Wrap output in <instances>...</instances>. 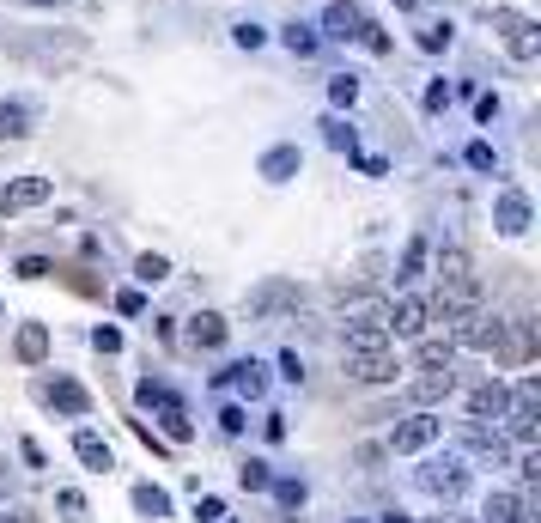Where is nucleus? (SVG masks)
<instances>
[{"label":"nucleus","instance_id":"f257e3e1","mask_svg":"<svg viewBox=\"0 0 541 523\" xmlns=\"http://www.w3.org/2000/svg\"><path fill=\"white\" fill-rule=\"evenodd\" d=\"M80 55H86V37H80V31H37L31 43H19V61H31L37 73H55V80H61V73L80 61Z\"/></svg>","mask_w":541,"mask_h":523},{"label":"nucleus","instance_id":"f03ea898","mask_svg":"<svg viewBox=\"0 0 541 523\" xmlns=\"http://www.w3.org/2000/svg\"><path fill=\"white\" fill-rule=\"evenodd\" d=\"M432 274H438V292L456 298V305H481V280H475V256L469 250H438L432 256Z\"/></svg>","mask_w":541,"mask_h":523},{"label":"nucleus","instance_id":"7ed1b4c3","mask_svg":"<svg viewBox=\"0 0 541 523\" xmlns=\"http://www.w3.org/2000/svg\"><path fill=\"white\" fill-rule=\"evenodd\" d=\"M134 402L140 408H152V414H159V426H165V438H195V420H189V408H183V396L171 390V384H159V378H146L140 390H134Z\"/></svg>","mask_w":541,"mask_h":523},{"label":"nucleus","instance_id":"20e7f679","mask_svg":"<svg viewBox=\"0 0 541 523\" xmlns=\"http://www.w3.org/2000/svg\"><path fill=\"white\" fill-rule=\"evenodd\" d=\"M420 493H432V499H462L469 493V457L462 451H438V457H426L420 463Z\"/></svg>","mask_w":541,"mask_h":523},{"label":"nucleus","instance_id":"39448f33","mask_svg":"<svg viewBox=\"0 0 541 523\" xmlns=\"http://www.w3.org/2000/svg\"><path fill=\"white\" fill-rule=\"evenodd\" d=\"M487 25L499 31V43H505L511 61H535V55H541V25H535L529 13H517V7H487Z\"/></svg>","mask_w":541,"mask_h":523},{"label":"nucleus","instance_id":"423d86ee","mask_svg":"<svg viewBox=\"0 0 541 523\" xmlns=\"http://www.w3.org/2000/svg\"><path fill=\"white\" fill-rule=\"evenodd\" d=\"M298 305H304V286L298 280H262L256 292H244V317L250 323H280Z\"/></svg>","mask_w":541,"mask_h":523},{"label":"nucleus","instance_id":"0eeeda50","mask_svg":"<svg viewBox=\"0 0 541 523\" xmlns=\"http://www.w3.org/2000/svg\"><path fill=\"white\" fill-rule=\"evenodd\" d=\"M456 451L469 457V463L505 469V463H511V438H505L499 426H487V420H462V432H456Z\"/></svg>","mask_w":541,"mask_h":523},{"label":"nucleus","instance_id":"6e6552de","mask_svg":"<svg viewBox=\"0 0 541 523\" xmlns=\"http://www.w3.org/2000/svg\"><path fill=\"white\" fill-rule=\"evenodd\" d=\"M499 420H505L499 432H505L511 444H523V451H529V444H535V420H541V384H535V378H523V384L511 390V402H505V414H499Z\"/></svg>","mask_w":541,"mask_h":523},{"label":"nucleus","instance_id":"1a4fd4ad","mask_svg":"<svg viewBox=\"0 0 541 523\" xmlns=\"http://www.w3.org/2000/svg\"><path fill=\"white\" fill-rule=\"evenodd\" d=\"M396 347L377 341V347H347V378L353 384H396Z\"/></svg>","mask_w":541,"mask_h":523},{"label":"nucleus","instance_id":"9d476101","mask_svg":"<svg viewBox=\"0 0 541 523\" xmlns=\"http://www.w3.org/2000/svg\"><path fill=\"white\" fill-rule=\"evenodd\" d=\"M438 438H444V420H438L432 408H420V414H408V420L390 432V451H396V457H420V451H432Z\"/></svg>","mask_w":541,"mask_h":523},{"label":"nucleus","instance_id":"9b49d317","mask_svg":"<svg viewBox=\"0 0 541 523\" xmlns=\"http://www.w3.org/2000/svg\"><path fill=\"white\" fill-rule=\"evenodd\" d=\"M493 226H499V238H523V232L535 226V207H529V195H523L517 183H505V189L493 195Z\"/></svg>","mask_w":541,"mask_h":523},{"label":"nucleus","instance_id":"f8f14e48","mask_svg":"<svg viewBox=\"0 0 541 523\" xmlns=\"http://www.w3.org/2000/svg\"><path fill=\"white\" fill-rule=\"evenodd\" d=\"M383 329H390V341L402 335V341H420L432 323H426V298H414V292H402V298H390L383 305Z\"/></svg>","mask_w":541,"mask_h":523},{"label":"nucleus","instance_id":"ddd939ff","mask_svg":"<svg viewBox=\"0 0 541 523\" xmlns=\"http://www.w3.org/2000/svg\"><path fill=\"white\" fill-rule=\"evenodd\" d=\"M493 359L499 365H529L535 359V323L529 317H505L499 323V341H493Z\"/></svg>","mask_w":541,"mask_h":523},{"label":"nucleus","instance_id":"4468645a","mask_svg":"<svg viewBox=\"0 0 541 523\" xmlns=\"http://www.w3.org/2000/svg\"><path fill=\"white\" fill-rule=\"evenodd\" d=\"M499 323H505V317H493V311H481V305H475V311H462V323L450 329V341H456V347H469V353H493Z\"/></svg>","mask_w":541,"mask_h":523},{"label":"nucleus","instance_id":"2eb2a0df","mask_svg":"<svg viewBox=\"0 0 541 523\" xmlns=\"http://www.w3.org/2000/svg\"><path fill=\"white\" fill-rule=\"evenodd\" d=\"M450 390H456V371H450V365H420V378L408 384V402H414V408H438Z\"/></svg>","mask_w":541,"mask_h":523},{"label":"nucleus","instance_id":"dca6fc26","mask_svg":"<svg viewBox=\"0 0 541 523\" xmlns=\"http://www.w3.org/2000/svg\"><path fill=\"white\" fill-rule=\"evenodd\" d=\"M49 195H55L49 177H13L7 189H0V213H31V207H43Z\"/></svg>","mask_w":541,"mask_h":523},{"label":"nucleus","instance_id":"f3484780","mask_svg":"<svg viewBox=\"0 0 541 523\" xmlns=\"http://www.w3.org/2000/svg\"><path fill=\"white\" fill-rule=\"evenodd\" d=\"M43 122V110L31 98H0V140H31Z\"/></svg>","mask_w":541,"mask_h":523},{"label":"nucleus","instance_id":"a211bd4d","mask_svg":"<svg viewBox=\"0 0 541 523\" xmlns=\"http://www.w3.org/2000/svg\"><path fill=\"white\" fill-rule=\"evenodd\" d=\"M359 25H365L359 0H335V7L323 13V43H359Z\"/></svg>","mask_w":541,"mask_h":523},{"label":"nucleus","instance_id":"6ab92c4d","mask_svg":"<svg viewBox=\"0 0 541 523\" xmlns=\"http://www.w3.org/2000/svg\"><path fill=\"white\" fill-rule=\"evenodd\" d=\"M505 402H511V384H505V378H487V384L469 390V420H493V426H499Z\"/></svg>","mask_w":541,"mask_h":523},{"label":"nucleus","instance_id":"aec40b11","mask_svg":"<svg viewBox=\"0 0 541 523\" xmlns=\"http://www.w3.org/2000/svg\"><path fill=\"white\" fill-rule=\"evenodd\" d=\"M37 396H43V402H55V408H61V414H73V420H80V414H92L86 384H73V378H55V384H43Z\"/></svg>","mask_w":541,"mask_h":523},{"label":"nucleus","instance_id":"412c9836","mask_svg":"<svg viewBox=\"0 0 541 523\" xmlns=\"http://www.w3.org/2000/svg\"><path fill=\"white\" fill-rule=\"evenodd\" d=\"M523 517H529V499H523V493L493 487V493L481 499V523H523Z\"/></svg>","mask_w":541,"mask_h":523},{"label":"nucleus","instance_id":"4be33fe9","mask_svg":"<svg viewBox=\"0 0 541 523\" xmlns=\"http://www.w3.org/2000/svg\"><path fill=\"white\" fill-rule=\"evenodd\" d=\"M219 384L244 390V396H262V390H268V365H262V359H238V365H225V371H219Z\"/></svg>","mask_w":541,"mask_h":523},{"label":"nucleus","instance_id":"5701e85b","mask_svg":"<svg viewBox=\"0 0 541 523\" xmlns=\"http://www.w3.org/2000/svg\"><path fill=\"white\" fill-rule=\"evenodd\" d=\"M225 335H231V323H225L219 311H201V317H189V347L213 353V347H225Z\"/></svg>","mask_w":541,"mask_h":523},{"label":"nucleus","instance_id":"b1692460","mask_svg":"<svg viewBox=\"0 0 541 523\" xmlns=\"http://www.w3.org/2000/svg\"><path fill=\"white\" fill-rule=\"evenodd\" d=\"M298 165H304V159H298V146H268L256 171H262L268 183H292V177H298Z\"/></svg>","mask_w":541,"mask_h":523},{"label":"nucleus","instance_id":"393cba45","mask_svg":"<svg viewBox=\"0 0 541 523\" xmlns=\"http://www.w3.org/2000/svg\"><path fill=\"white\" fill-rule=\"evenodd\" d=\"M13 353H19L25 365H43V359H49V329H43V323H19Z\"/></svg>","mask_w":541,"mask_h":523},{"label":"nucleus","instance_id":"a878e982","mask_svg":"<svg viewBox=\"0 0 541 523\" xmlns=\"http://www.w3.org/2000/svg\"><path fill=\"white\" fill-rule=\"evenodd\" d=\"M280 43H286V49H292L298 61H311V55H323V31H317V25H298V19H292V25L280 31Z\"/></svg>","mask_w":541,"mask_h":523},{"label":"nucleus","instance_id":"bb28decb","mask_svg":"<svg viewBox=\"0 0 541 523\" xmlns=\"http://www.w3.org/2000/svg\"><path fill=\"white\" fill-rule=\"evenodd\" d=\"M134 511H140L146 523H165V517H171V493L152 487V481H140V487H134Z\"/></svg>","mask_w":541,"mask_h":523},{"label":"nucleus","instance_id":"cd10ccee","mask_svg":"<svg viewBox=\"0 0 541 523\" xmlns=\"http://www.w3.org/2000/svg\"><path fill=\"white\" fill-rule=\"evenodd\" d=\"M426 262H432V244H426V238H408V250H402V262H396V286H414V280L426 274Z\"/></svg>","mask_w":541,"mask_h":523},{"label":"nucleus","instance_id":"c85d7f7f","mask_svg":"<svg viewBox=\"0 0 541 523\" xmlns=\"http://www.w3.org/2000/svg\"><path fill=\"white\" fill-rule=\"evenodd\" d=\"M73 457H80L86 469H98V475H104V469H110V444H104L98 432H73Z\"/></svg>","mask_w":541,"mask_h":523},{"label":"nucleus","instance_id":"c756f323","mask_svg":"<svg viewBox=\"0 0 541 523\" xmlns=\"http://www.w3.org/2000/svg\"><path fill=\"white\" fill-rule=\"evenodd\" d=\"M414 43H420L426 55H444V49L456 43V25H450V19H426V25L414 31Z\"/></svg>","mask_w":541,"mask_h":523},{"label":"nucleus","instance_id":"7c9ffc66","mask_svg":"<svg viewBox=\"0 0 541 523\" xmlns=\"http://www.w3.org/2000/svg\"><path fill=\"white\" fill-rule=\"evenodd\" d=\"M329 98H335L341 110H353V104H359V73H329Z\"/></svg>","mask_w":541,"mask_h":523},{"label":"nucleus","instance_id":"2f4dec72","mask_svg":"<svg viewBox=\"0 0 541 523\" xmlns=\"http://www.w3.org/2000/svg\"><path fill=\"white\" fill-rule=\"evenodd\" d=\"M134 280H140V286H159V280H171V262H165V256H152V250H146V256L134 262Z\"/></svg>","mask_w":541,"mask_h":523},{"label":"nucleus","instance_id":"473e14b6","mask_svg":"<svg viewBox=\"0 0 541 523\" xmlns=\"http://www.w3.org/2000/svg\"><path fill=\"white\" fill-rule=\"evenodd\" d=\"M359 43H365L371 55H390V49H396V37H390V31H383L377 19H365V25H359Z\"/></svg>","mask_w":541,"mask_h":523},{"label":"nucleus","instance_id":"72a5a7b5","mask_svg":"<svg viewBox=\"0 0 541 523\" xmlns=\"http://www.w3.org/2000/svg\"><path fill=\"white\" fill-rule=\"evenodd\" d=\"M462 165H469V171H499V159H493L487 140H469V146H462Z\"/></svg>","mask_w":541,"mask_h":523},{"label":"nucleus","instance_id":"f704fd0d","mask_svg":"<svg viewBox=\"0 0 541 523\" xmlns=\"http://www.w3.org/2000/svg\"><path fill=\"white\" fill-rule=\"evenodd\" d=\"M323 140L335 146V153H353V146H359V140H353V128H347L341 116H329V122H323Z\"/></svg>","mask_w":541,"mask_h":523},{"label":"nucleus","instance_id":"c9c22d12","mask_svg":"<svg viewBox=\"0 0 541 523\" xmlns=\"http://www.w3.org/2000/svg\"><path fill=\"white\" fill-rule=\"evenodd\" d=\"M456 359V341H420V365H450Z\"/></svg>","mask_w":541,"mask_h":523},{"label":"nucleus","instance_id":"e433bc0d","mask_svg":"<svg viewBox=\"0 0 541 523\" xmlns=\"http://www.w3.org/2000/svg\"><path fill=\"white\" fill-rule=\"evenodd\" d=\"M238 481H244V493H262V487H268L274 475H268V463H256V457H250V463L238 469Z\"/></svg>","mask_w":541,"mask_h":523},{"label":"nucleus","instance_id":"4c0bfd02","mask_svg":"<svg viewBox=\"0 0 541 523\" xmlns=\"http://www.w3.org/2000/svg\"><path fill=\"white\" fill-rule=\"evenodd\" d=\"M231 43H238V49H262V43H268V31L244 19V25H231Z\"/></svg>","mask_w":541,"mask_h":523},{"label":"nucleus","instance_id":"58836bf2","mask_svg":"<svg viewBox=\"0 0 541 523\" xmlns=\"http://www.w3.org/2000/svg\"><path fill=\"white\" fill-rule=\"evenodd\" d=\"M450 98H456V92H450V80H432V86H426V110H432V116H444V110H450Z\"/></svg>","mask_w":541,"mask_h":523},{"label":"nucleus","instance_id":"ea45409f","mask_svg":"<svg viewBox=\"0 0 541 523\" xmlns=\"http://www.w3.org/2000/svg\"><path fill=\"white\" fill-rule=\"evenodd\" d=\"M92 347H98V353H122V329L98 323V329H92Z\"/></svg>","mask_w":541,"mask_h":523},{"label":"nucleus","instance_id":"a19ab883","mask_svg":"<svg viewBox=\"0 0 541 523\" xmlns=\"http://www.w3.org/2000/svg\"><path fill=\"white\" fill-rule=\"evenodd\" d=\"M268 487H274V499H280L286 511H292V505H304V481H268Z\"/></svg>","mask_w":541,"mask_h":523},{"label":"nucleus","instance_id":"79ce46f5","mask_svg":"<svg viewBox=\"0 0 541 523\" xmlns=\"http://www.w3.org/2000/svg\"><path fill=\"white\" fill-rule=\"evenodd\" d=\"M116 311H122V317H140V311H146V298H140L134 286H122V292H116Z\"/></svg>","mask_w":541,"mask_h":523},{"label":"nucleus","instance_id":"37998d69","mask_svg":"<svg viewBox=\"0 0 541 523\" xmlns=\"http://www.w3.org/2000/svg\"><path fill=\"white\" fill-rule=\"evenodd\" d=\"M195 517H201V523H219V517H225V505L207 493V499H195Z\"/></svg>","mask_w":541,"mask_h":523},{"label":"nucleus","instance_id":"c03bdc74","mask_svg":"<svg viewBox=\"0 0 541 523\" xmlns=\"http://www.w3.org/2000/svg\"><path fill=\"white\" fill-rule=\"evenodd\" d=\"M19 274H25V280H43V274H55V268H49L43 256H25V262H19Z\"/></svg>","mask_w":541,"mask_h":523},{"label":"nucleus","instance_id":"a18cd8bd","mask_svg":"<svg viewBox=\"0 0 541 523\" xmlns=\"http://www.w3.org/2000/svg\"><path fill=\"white\" fill-rule=\"evenodd\" d=\"M475 116H481V122H493V116H499V98H493V92H481V98H475Z\"/></svg>","mask_w":541,"mask_h":523},{"label":"nucleus","instance_id":"49530a36","mask_svg":"<svg viewBox=\"0 0 541 523\" xmlns=\"http://www.w3.org/2000/svg\"><path fill=\"white\" fill-rule=\"evenodd\" d=\"M219 426H225L231 438H238V432H244V408H225V414H219Z\"/></svg>","mask_w":541,"mask_h":523},{"label":"nucleus","instance_id":"de8ad7c7","mask_svg":"<svg viewBox=\"0 0 541 523\" xmlns=\"http://www.w3.org/2000/svg\"><path fill=\"white\" fill-rule=\"evenodd\" d=\"M280 378H292V384L304 378V359H298V353H286V359H280Z\"/></svg>","mask_w":541,"mask_h":523},{"label":"nucleus","instance_id":"09e8293b","mask_svg":"<svg viewBox=\"0 0 541 523\" xmlns=\"http://www.w3.org/2000/svg\"><path fill=\"white\" fill-rule=\"evenodd\" d=\"M25 7H67V0H25Z\"/></svg>","mask_w":541,"mask_h":523},{"label":"nucleus","instance_id":"8fccbe9b","mask_svg":"<svg viewBox=\"0 0 541 523\" xmlns=\"http://www.w3.org/2000/svg\"><path fill=\"white\" fill-rule=\"evenodd\" d=\"M383 523H408V517H402V511H390V517H383Z\"/></svg>","mask_w":541,"mask_h":523},{"label":"nucleus","instance_id":"3c124183","mask_svg":"<svg viewBox=\"0 0 541 523\" xmlns=\"http://www.w3.org/2000/svg\"><path fill=\"white\" fill-rule=\"evenodd\" d=\"M396 7H408V13H414V7H420V0H396Z\"/></svg>","mask_w":541,"mask_h":523},{"label":"nucleus","instance_id":"603ef678","mask_svg":"<svg viewBox=\"0 0 541 523\" xmlns=\"http://www.w3.org/2000/svg\"><path fill=\"white\" fill-rule=\"evenodd\" d=\"M0 317H7V305H0Z\"/></svg>","mask_w":541,"mask_h":523},{"label":"nucleus","instance_id":"864d4df0","mask_svg":"<svg viewBox=\"0 0 541 523\" xmlns=\"http://www.w3.org/2000/svg\"><path fill=\"white\" fill-rule=\"evenodd\" d=\"M444 523H450V517H444Z\"/></svg>","mask_w":541,"mask_h":523}]
</instances>
